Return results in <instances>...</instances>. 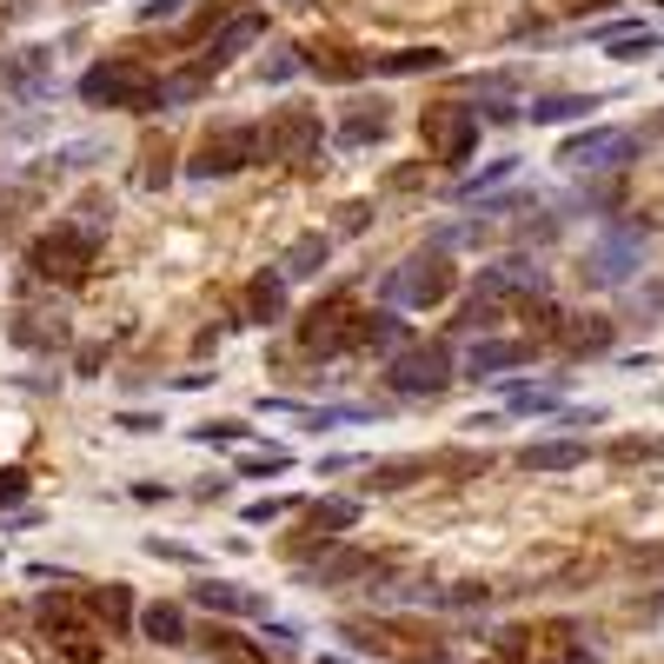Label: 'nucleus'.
Returning a JSON list of instances; mask_svg holds the SVG:
<instances>
[{
    "label": "nucleus",
    "mask_w": 664,
    "mask_h": 664,
    "mask_svg": "<svg viewBox=\"0 0 664 664\" xmlns=\"http://www.w3.org/2000/svg\"><path fill=\"white\" fill-rule=\"evenodd\" d=\"M353 325H359V312H353L346 299H325V306H312V312H306V332H299V346H306L312 359H325V353L353 346Z\"/></svg>",
    "instance_id": "nucleus-8"
},
{
    "label": "nucleus",
    "mask_w": 664,
    "mask_h": 664,
    "mask_svg": "<svg viewBox=\"0 0 664 664\" xmlns=\"http://www.w3.org/2000/svg\"><path fill=\"white\" fill-rule=\"evenodd\" d=\"M312 578H319V585H353V578H372V558L353 552V545H340V552H325L312 565Z\"/></svg>",
    "instance_id": "nucleus-21"
},
{
    "label": "nucleus",
    "mask_w": 664,
    "mask_h": 664,
    "mask_svg": "<svg viewBox=\"0 0 664 664\" xmlns=\"http://www.w3.org/2000/svg\"><path fill=\"white\" fill-rule=\"evenodd\" d=\"M325 246H332L325 233H306V239L293 246V253H286V266H280V273H286V280H306V273H319V266H325Z\"/></svg>",
    "instance_id": "nucleus-26"
},
{
    "label": "nucleus",
    "mask_w": 664,
    "mask_h": 664,
    "mask_svg": "<svg viewBox=\"0 0 664 664\" xmlns=\"http://www.w3.org/2000/svg\"><path fill=\"white\" fill-rule=\"evenodd\" d=\"M140 631H146L153 644H180V638H187V618H180L174 605H146V612H140Z\"/></svg>",
    "instance_id": "nucleus-25"
},
{
    "label": "nucleus",
    "mask_w": 664,
    "mask_h": 664,
    "mask_svg": "<svg viewBox=\"0 0 664 664\" xmlns=\"http://www.w3.org/2000/svg\"><path fill=\"white\" fill-rule=\"evenodd\" d=\"M432 478V459H392V465H372L366 472V491H405V485H419Z\"/></svg>",
    "instance_id": "nucleus-22"
},
{
    "label": "nucleus",
    "mask_w": 664,
    "mask_h": 664,
    "mask_svg": "<svg viewBox=\"0 0 664 664\" xmlns=\"http://www.w3.org/2000/svg\"><path fill=\"white\" fill-rule=\"evenodd\" d=\"M525 359H532L525 340H478V346L465 353V372H472V379H491V372H512V366H525Z\"/></svg>",
    "instance_id": "nucleus-14"
},
{
    "label": "nucleus",
    "mask_w": 664,
    "mask_h": 664,
    "mask_svg": "<svg viewBox=\"0 0 664 664\" xmlns=\"http://www.w3.org/2000/svg\"><path fill=\"white\" fill-rule=\"evenodd\" d=\"M319 664H353V657H319Z\"/></svg>",
    "instance_id": "nucleus-49"
},
{
    "label": "nucleus",
    "mask_w": 664,
    "mask_h": 664,
    "mask_svg": "<svg viewBox=\"0 0 664 664\" xmlns=\"http://www.w3.org/2000/svg\"><path fill=\"white\" fill-rule=\"evenodd\" d=\"M426 146H432L446 166H459V159L478 146V120H472V107H432V114H426Z\"/></svg>",
    "instance_id": "nucleus-9"
},
{
    "label": "nucleus",
    "mask_w": 664,
    "mask_h": 664,
    "mask_svg": "<svg viewBox=\"0 0 664 664\" xmlns=\"http://www.w3.org/2000/svg\"><path fill=\"white\" fill-rule=\"evenodd\" d=\"M54 332H60V312H54V306H27V312L8 319V340L27 346V353H47V346H54Z\"/></svg>",
    "instance_id": "nucleus-16"
},
{
    "label": "nucleus",
    "mask_w": 664,
    "mask_h": 664,
    "mask_svg": "<svg viewBox=\"0 0 664 664\" xmlns=\"http://www.w3.org/2000/svg\"><path fill=\"white\" fill-rule=\"evenodd\" d=\"M193 439H200V446H213V452H226V446H239V439H246V426H239V419H206Z\"/></svg>",
    "instance_id": "nucleus-31"
},
{
    "label": "nucleus",
    "mask_w": 664,
    "mask_h": 664,
    "mask_svg": "<svg viewBox=\"0 0 664 664\" xmlns=\"http://www.w3.org/2000/svg\"><path fill=\"white\" fill-rule=\"evenodd\" d=\"M94 159H107V140H87V146L54 153V159H47V174H67V166H94Z\"/></svg>",
    "instance_id": "nucleus-30"
},
{
    "label": "nucleus",
    "mask_w": 664,
    "mask_h": 664,
    "mask_svg": "<svg viewBox=\"0 0 664 664\" xmlns=\"http://www.w3.org/2000/svg\"><path fill=\"white\" fill-rule=\"evenodd\" d=\"M340 472H353V459H346V452H325V459H319V478H340Z\"/></svg>",
    "instance_id": "nucleus-45"
},
{
    "label": "nucleus",
    "mask_w": 664,
    "mask_h": 664,
    "mask_svg": "<svg viewBox=\"0 0 664 664\" xmlns=\"http://www.w3.org/2000/svg\"><path fill=\"white\" fill-rule=\"evenodd\" d=\"M286 312V273L273 266V273H260L253 286H246V319H253V325H273Z\"/></svg>",
    "instance_id": "nucleus-18"
},
{
    "label": "nucleus",
    "mask_w": 664,
    "mask_h": 664,
    "mask_svg": "<svg viewBox=\"0 0 664 664\" xmlns=\"http://www.w3.org/2000/svg\"><path fill=\"white\" fill-rule=\"evenodd\" d=\"M0 87L40 100V94L54 87V47H21V54H8V60H0Z\"/></svg>",
    "instance_id": "nucleus-10"
},
{
    "label": "nucleus",
    "mask_w": 664,
    "mask_h": 664,
    "mask_svg": "<svg viewBox=\"0 0 664 664\" xmlns=\"http://www.w3.org/2000/svg\"><path fill=\"white\" fill-rule=\"evenodd\" d=\"M200 612H220V618H260V598L246 592V585H226V578H193V592H187Z\"/></svg>",
    "instance_id": "nucleus-12"
},
{
    "label": "nucleus",
    "mask_w": 664,
    "mask_h": 664,
    "mask_svg": "<svg viewBox=\"0 0 664 664\" xmlns=\"http://www.w3.org/2000/svg\"><path fill=\"white\" fill-rule=\"evenodd\" d=\"M512 174H525V159H519V153H506V159L478 166L472 180H459V187H452V200H485V193H498V187H512Z\"/></svg>",
    "instance_id": "nucleus-19"
},
{
    "label": "nucleus",
    "mask_w": 664,
    "mask_h": 664,
    "mask_svg": "<svg viewBox=\"0 0 664 664\" xmlns=\"http://www.w3.org/2000/svg\"><path fill=\"white\" fill-rule=\"evenodd\" d=\"M266 159V127L253 120H233V127H213V140L187 159L193 180H226V174H246V166Z\"/></svg>",
    "instance_id": "nucleus-4"
},
{
    "label": "nucleus",
    "mask_w": 664,
    "mask_h": 664,
    "mask_svg": "<svg viewBox=\"0 0 664 664\" xmlns=\"http://www.w3.org/2000/svg\"><path fill=\"white\" fill-rule=\"evenodd\" d=\"M359 73H366V67H353L346 54H319V80H340V87H353Z\"/></svg>",
    "instance_id": "nucleus-34"
},
{
    "label": "nucleus",
    "mask_w": 664,
    "mask_h": 664,
    "mask_svg": "<svg viewBox=\"0 0 664 664\" xmlns=\"http://www.w3.org/2000/svg\"><path fill=\"white\" fill-rule=\"evenodd\" d=\"M644 54H657V34H625V40H612V60H644Z\"/></svg>",
    "instance_id": "nucleus-35"
},
{
    "label": "nucleus",
    "mask_w": 664,
    "mask_h": 664,
    "mask_svg": "<svg viewBox=\"0 0 664 664\" xmlns=\"http://www.w3.org/2000/svg\"><path fill=\"white\" fill-rule=\"evenodd\" d=\"M405 332H412V325H405L399 312H366V319L353 325V346H372V353H399V346H412Z\"/></svg>",
    "instance_id": "nucleus-17"
},
{
    "label": "nucleus",
    "mask_w": 664,
    "mask_h": 664,
    "mask_svg": "<svg viewBox=\"0 0 664 664\" xmlns=\"http://www.w3.org/2000/svg\"><path fill=\"white\" fill-rule=\"evenodd\" d=\"M146 552L166 558V565H200V552H193V545H174V538H146Z\"/></svg>",
    "instance_id": "nucleus-37"
},
{
    "label": "nucleus",
    "mask_w": 664,
    "mask_h": 664,
    "mask_svg": "<svg viewBox=\"0 0 664 664\" xmlns=\"http://www.w3.org/2000/svg\"><path fill=\"white\" fill-rule=\"evenodd\" d=\"M592 459V439H532L519 452L525 472H571V465H585Z\"/></svg>",
    "instance_id": "nucleus-13"
},
{
    "label": "nucleus",
    "mask_w": 664,
    "mask_h": 664,
    "mask_svg": "<svg viewBox=\"0 0 664 664\" xmlns=\"http://www.w3.org/2000/svg\"><path fill=\"white\" fill-rule=\"evenodd\" d=\"M114 340H120V332H114ZM114 340H100V346H80V359H73V366H80V372H87V379H94V372L107 366V353H114Z\"/></svg>",
    "instance_id": "nucleus-41"
},
{
    "label": "nucleus",
    "mask_w": 664,
    "mask_h": 664,
    "mask_svg": "<svg viewBox=\"0 0 664 664\" xmlns=\"http://www.w3.org/2000/svg\"><path fill=\"white\" fill-rule=\"evenodd\" d=\"M286 8H299V14H306V8H312V0H286Z\"/></svg>",
    "instance_id": "nucleus-48"
},
{
    "label": "nucleus",
    "mask_w": 664,
    "mask_h": 664,
    "mask_svg": "<svg viewBox=\"0 0 664 664\" xmlns=\"http://www.w3.org/2000/svg\"><path fill=\"white\" fill-rule=\"evenodd\" d=\"M286 465H293V452H253V459H239L246 478H280Z\"/></svg>",
    "instance_id": "nucleus-32"
},
{
    "label": "nucleus",
    "mask_w": 664,
    "mask_h": 664,
    "mask_svg": "<svg viewBox=\"0 0 664 664\" xmlns=\"http://www.w3.org/2000/svg\"><path fill=\"white\" fill-rule=\"evenodd\" d=\"M280 512H293V498H260V506H246V519H253V525H273Z\"/></svg>",
    "instance_id": "nucleus-42"
},
{
    "label": "nucleus",
    "mask_w": 664,
    "mask_h": 664,
    "mask_svg": "<svg viewBox=\"0 0 664 664\" xmlns=\"http://www.w3.org/2000/svg\"><path fill=\"white\" fill-rule=\"evenodd\" d=\"M386 386L405 392V399H432V392L452 386V353L439 340H412V346H399L386 359Z\"/></svg>",
    "instance_id": "nucleus-5"
},
{
    "label": "nucleus",
    "mask_w": 664,
    "mask_h": 664,
    "mask_svg": "<svg viewBox=\"0 0 664 664\" xmlns=\"http://www.w3.org/2000/svg\"><path fill=\"white\" fill-rule=\"evenodd\" d=\"M631 312H638V319H657V312H664V280H657V286H638V293H631Z\"/></svg>",
    "instance_id": "nucleus-38"
},
{
    "label": "nucleus",
    "mask_w": 664,
    "mask_h": 664,
    "mask_svg": "<svg viewBox=\"0 0 664 664\" xmlns=\"http://www.w3.org/2000/svg\"><path fill=\"white\" fill-rule=\"evenodd\" d=\"M366 220H372V206H346V213H340L346 233H366Z\"/></svg>",
    "instance_id": "nucleus-46"
},
{
    "label": "nucleus",
    "mask_w": 664,
    "mask_h": 664,
    "mask_svg": "<svg viewBox=\"0 0 664 664\" xmlns=\"http://www.w3.org/2000/svg\"><path fill=\"white\" fill-rule=\"evenodd\" d=\"M100 226H47L34 246H27V280H80L94 260H100Z\"/></svg>",
    "instance_id": "nucleus-3"
},
{
    "label": "nucleus",
    "mask_w": 664,
    "mask_h": 664,
    "mask_svg": "<svg viewBox=\"0 0 664 664\" xmlns=\"http://www.w3.org/2000/svg\"><path fill=\"white\" fill-rule=\"evenodd\" d=\"M585 114H598V94H538V107H532L538 127L545 120H585Z\"/></svg>",
    "instance_id": "nucleus-23"
},
{
    "label": "nucleus",
    "mask_w": 664,
    "mask_h": 664,
    "mask_svg": "<svg viewBox=\"0 0 664 664\" xmlns=\"http://www.w3.org/2000/svg\"><path fill=\"white\" fill-rule=\"evenodd\" d=\"M299 60H306V54H299L293 40H280V47H266V60H260V80H273V87H280V80H293V73H299Z\"/></svg>",
    "instance_id": "nucleus-29"
},
{
    "label": "nucleus",
    "mask_w": 664,
    "mask_h": 664,
    "mask_svg": "<svg viewBox=\"0 0 664 664\" xmlns=\"http://www.w3.org/2000/svg\"><path fill=\"white\" fill-rule=\"evenodd\" d=\"M127 67H133V60H100V67H94L87 80H80V100H87V107H120Z\"/></svg>",
    "instance_id": "nucleus-20"
},
{
    "label": "nucleus",
    "mask_w": 664,
    "mask_h": 664,
    "mask_svg": "<svg viewBox=\"0 0 664 664\" xmlns=\"http://www.w3.org/2000/svg\"><path fill=\"white\" fill-rule=\"evenodd\" d=\"M439 605L446 612H478V605H491V592L485 585H452V592H439Z\"/></svg>",
    "instance_id": "nucleus-33"
},
{
    "label": "nucleus",
    "mask_w": 664,
    "mask_h": 664,
    "mask_svg": "<svg viewBox=\"0 0 664 664\" xmlns=\"http://www.w3.org/2000/svg\"><path fill=\"white\" fill-rule=\"evenodd\" d=\"M253 40H266V14H253V8H246V14H233L220 34H213V47H206V60H200V73H213V67H226V60H239L246 47H253Z\"/></svg>",
    "instance_id": "nucleus-11"
},
{
    "label": "nucleus",
    "mask_w": 664,
    "mask_h": 664,
    "mask_svg": "<svg viewBox=\"0 0 664 664\" xmlns=\"http://www.w3.org/2000/svg\"><path fill=\"white\" fill-rule=\"evenodd\" d=\"M452 60H446V47H399V54H379L372 60V73L379 80H412V73H446Z\"/></svg>",
    "instance_id": "nucleus-15"
},
{
    "label": "nucleus",
    "mask_w": 664,
    "mask_h": 664,
    "mask_svg": "<svg viewBox=\"0 0 664 664\" xmlns=\"http://www.w3.org/2000/svg\"><path fill=\"white\" fill-rule=\"evenodd\" d=\"M94 612L127 631V625H133V592H127V585H100V592H94Z\"/></svg>",
    "instance_id": "nucleus-28"
},
{
    "label": "nucleus",
    "mask_w": 664,
    "mask_h": 664,
    "mask_svg": "<svg viewBox=\"0 0 664 664\" xmlns=\"http://www.w3.org/2000/svg\"><path fill=\"white\" fill-rule=\"evenodd\" d=\"M120 432H159L153 412H120Z\"/></svg>",
    "instance_id": "nucleus-43"
},
{
    "label": "nucleus",
    "mask_w": 664,
    "mask_h": 664,
    "mask_svg": "<svg viewBox=\"0 0 664 664\" xmlns=\"http://www.w3.org/2000/svg\"><path fill=\"white\" fill-rule=\"evenodd\" d=\"M306 519H312V532H353L359 525V506H353V498H319Z\"/></svg>",
    "instance_id": "nucleus-27"
},
{
    "label": "nucleus",
    "mask_w": 664,
    "mask_h": 664,
    "mask_svg": "<svg viewBox=\"0 0 664 664\" xmlns=\"http://www.w3.org/2000/svg\"><path fill=\"white\" fill-rule=\"evenodd\" d=\"M651 8H664V0H651Z\"/></svg>",
    "instance_id": "nucleus-50"
},
{
    "label": "nucleus",
    "mask_w": 664,
    "mask_h": 664,
    "mask_svg": "<svg viewBox=\"0 0 664 664\" xmlns=\"http://www.w3.org/2000/svg\"><path fill=\"white\" fill-rule=\"evenodd\" d=\"M638 159V133H618V127H585V133H571L558 146V166L565 174H578V166H598V174H625V166Z\"/></svg>",
    "instance_id": "nucleus-6"
},
{
    "label": "nucleus",
    "mask_w": 664,
    "mask_h": 664,
    "mask_svg": "<svg viewBox=\"0 0 664 664\" xmlns=\"http://www.w3.org/2000/svg\"><path fill=\"white\" fill-rule=\"evenodd\" d=\"M644 612H664V592H657V598H651V605H644Z\"/></svg>",
    "instance_id": "nucleus-47"
},
{
    "label": "nucleus",
    "mask_w": 664,
    "mask_h": 664,
    "mask_svg": "<svg viewBox=\"0 0 664 664\" xmlns=\"http://www.w3.org/2000/svg\"><path fill=\"white\" fill-rule=\"evenodd\" d=\"M332 140H340V146H372V140H386V114L359 107V114H346L340 127H332Z\"/></svg>",
    "instance_id": "nucleus-24"
},
{
    "label": "nucleus",
    "mask_w": 664,
    "mask_h": 664,
    "mask_svg": "<svg viewBox=\"0 0 664 664\" xmlns=\"http://www.w3.org/2000/svg\"><path fill=\"white\" fill-rule=\"evenodd\" d=\"M27 498V472H0V512H14Z\"/></svg>",
    "instance_id": "nucleus-40"
},
{
    "label": "nucleus",
    "mask_w": 664,
    "mask_h": 664,
    "mask_svg": "<svg viewBox=\"0 0 664 664\" xmlns=\"http://www.w3.org/2000/svg\"><path fill=\"white\" fill-rule=\"evenodd\" d=\"M319 140H325L319 114L293 107V114H280V120L266 127V159H280V166H306V159L319 153Z\"/></svg>",
    "instance_id": "nucleus-7"
},
{
    "label": "nucleus",
    "mask_w": 664,
    "mask_h": 664,
    "mask_svg": "<svg viewBox=\"0 0 664 664\" xmlns=\"http://www.w3.org/2000/svg\"><path fill=\"white\" fill-rule=\"evenodd\" d=\"M127 491L140 498V506H159V498H166V485H159V478H140V485H127Z\"/></svg>",
    "instance_id": "nucleus-44"
},
{
    "label": "nucleus",
    "mask_w": 664,
    "mask_h": 664,
    "mask_svg": "<svg viewBox=\"0 0 664 664\" xmlns=\"http://www.w3.org/2000/svg\"><path fill=\"white\" fill-rule=\"evenodd\" d=\"M174 14H187V0H140V21H146V27L174 21Z\"/></svg>",
    "instance_id": "nucleus-39"
},
{
    "label": "nucleus",
    "mask_w": 664,
    "mask_h": 664,
    "mask_svg": "<svg viewBox=\"0 0 664 664\" xmlns=\"http://www.w3.org/2000/svg\"><path fill=\"white\" fill-rule=\"evenodd\" d=\"M651 253V220H612L585 253V286H631Z\"/></svg>",
    "instance_id": "nucleus-2"
},
{
    "label": "nucleus",
    "mask_w": 664,
    "mask_h": 664,
    "mask_svg": "<svg viewBox=\"0 0 664 664\" xmlns=\"http://www.w3.org/2000/svg\"><path fill=\"white\" fill-rule=\"evenodd\" d=\"M452 286H459V273H452V253H439V246H419L412 260H399V266L379 280L386 306H405V312H426V306L452 299Z\"/></svg>",
    "instance_id": "nucleus-1"
},
{
    "label": "nucleus",
    "mask_w": 664,
    "mask_h": 664,
    "mask_svg": "<svg viewBox=\"0 0 664 664\" xmlns=\"http://www.w3.org/2000/svg\"><path fill=\"white\" fill-rule=\"evenodd\" d=\"M472 120H478V127H485V120H491V127H519V107H512V100H485V107H472Z\"/></svg>",
    "instance_id": "nucleus-36"
}]
</instances>
